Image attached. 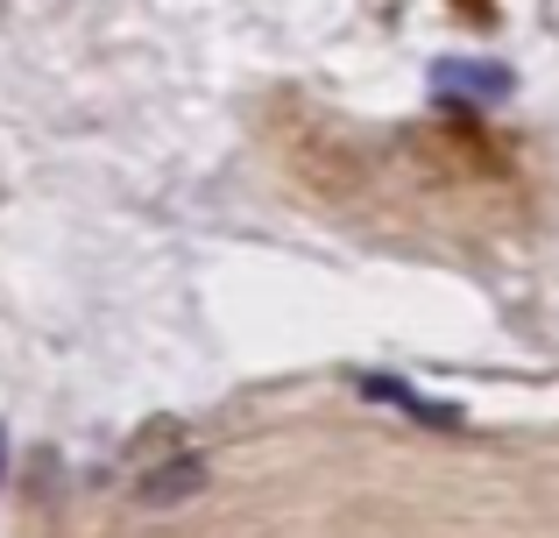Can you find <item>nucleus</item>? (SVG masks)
Wrapping results in <instances>:
<instances>
[{"instance_id": "1", "label": "nucleus", "mask_w": 559, "mask_h": 538, "mask_svg": "<svg viewBox=\"0 0 559 538\" xmlns=\"http://www.w3.org/2000/svg\"><path fill=\"white\" fill-rule=\"evenodd\" d=\"M432 85L447 99H467V107H496V99H510V71L503 64H475V57H439L432 64Z\"/></svg>"}, {"instance_id": "2", "label": "nucleus", "mask_w": 559, "mask_h": 538, "mask_svg": "<svg viewBox=\"0 0 559 538\" xmlns=\"http://www.w3.org/2000/svg\"><path fill=\"white\" fill-rule=\"evenodd\" d=\"M205 461L199 454H185V461H164V468H150L142 475V503H150V511H170V503H191L205 489Z\"/></svg>"}, {"instance_id": "3", "label": "nucleus", "mask_w": 559, "mask_h": 538, "mask_svg": "<svg viewBox=\"0 0 559 538\" xmlns=\"http://www.w3.org/2000/svg\"><path fill=\"white\" fill-rule=\"evenodd\" d=\"M361 390H369L376 404H396V411H411L418 426H461V411H453V404H432V397H418V390H411V383H396V375H369Z\"/></svg>"}]
</instances>
